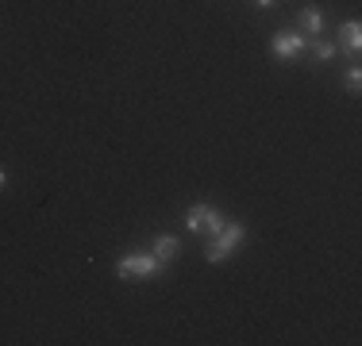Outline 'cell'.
Wrapping results in <instances>:
<instances>
[{"label": "cell", "mask_w": 362, "mask_h": 346, "mask_svg": "<svg viewBox=\"0 0 362 346\" xmlns=\"http://www.w3.org/2000/svg\"><path fill=\"white\" fill-rule=\"evenodd\" d=\"M339 31H343V47H347L351 54H358V47H362V28H358V20H347Z\"/></svg>", "instance_id": "cell-7"}, {"label": "cell", "mask_w": 362, "mask_h": 346, "mask_svg": "<svg viewBox=\"0 0 362 346\" xmlns=\"http://www.w3.org/2000/svg\"><path fill=\"white\" fill-rule=\"evenodd\" d=\"M177 246H181V242H177L174 235H158V239H154V250H151V254L158 258L162 266H166V262H174V258H177Z\"/></svg>", "instance_id": "cell-6"}, {"label": "cell", "mask_w": 362, "mask_h": 346, "mask_svg": "<svg viewBox=\"0 0 362 346\" xmlns=\"http://www.w3.org/2000/svg\"><path fill=\"white\" fill-rule=\"evenodd\" d=\"M347 89H351V93H358V89H362V73H358V66L347 73Z\"/></svg>", "instance_id": "cell-9"}, {"label": "cell", "mask_w": 362, "mask_h": 346, "mask_svg": "<svg viewBox=\"0 0 362 346\" xmlns=\"http://www.w3.org/2000/svg\"><path fill=\"white\" fill-rule=\"evenodd\" d=\"M185 223H189L193 231H204V235H216V231L223 227V215H220L212 204H193V208L185 212Z\"/></svg>", "instance_id": "cell-3"}, {"label": "cell", "mask_w": 362, "mask_h": 346, "mask_svg": "<svg viewBox=\"0 0 362 346\" xmlns=\"http://www.w3.org/2000/svg\"><path fill=\"white\" fill-rule=\"evenodd\" d=\"M274 4V0H258V8H270Z\"/></svg>", "instance_id": "cell-11"}, {"label": "cell", "mask_w": 362, "mask_h": 346, "mask_svg": "<svg viewBox=\"0 0 362 346\" xmlns=\"http://www.w3.org/2000/svg\"><path fill=\"white\" fill-rule=\"evenodd\" d=\"M313 58H316V62H327V58H335V42L313 39Z\"/></svg>", "instance_id": "cell-8"}, {"label": "cell", "mask_w": 362, "mask_h": 346, "mask_svg": "<svg viewBox=\"0 0 362 346\" xmlns=\"http://www.w3.org/2000/svg\"><path fill=\"white\" fill-rule=\"evenodd\" d=\"M239 239H243V223H223L216 235H212V246H204V258L209 262H223L239 246Z\"/></svg>", "instance_id": "cell-1"}, {"label": "cell", "mask_w": 362, "mask_h": 346, "mask_svg": "<svg viewBox=\"0 0 362 346\" xmlns=\"http://www.w3.org/2000/svg\"><path fill=\"white\" fill-rule=\"evenodd\" d=\"M297 23H300V31H308V39H320V31H324V12L308 4V8H300Z\"/></svg>", "instance_id": "cell-5"}, {"label": "cell", "mask_w": 362, "mask_h": 346, "mask_svg": "<svg viewBox=\"0 0 362 346\" xmlns=\"http://www.w3.org/2000/svg\"><path fill=\"white\" fill-rule=\"evenodd\" d=\"M305 47H308L305 35H297V31H281V35H274V42H270V50L281 58V62H293Z\"/></svg>", "instance_id": "cell-4"}, {"label": "cell", "mask_w": 362, "mask_h": 346, "mask_svg": "<svg viewBox=\"0 0 362 346\" xmlns=\"http://www.w3.org/2000/svg\"><path fill=\"white\" fill-rule=\"evenodd\" d=\"M116 273L119 277H132V281H143V277H158L162 273V262L154 254H127L116 262Z\"/></svg>", "instance_id": "cell-2"}, {"label": "cell", "mask_w": 362, "mask_h": 346, "mask_svg": "<svg viewBox=\"0 0 362 346\" xmlns=\"http://www.w3.org/2000/svg\"><path fill=\"white\" fill-rule=\"evenodd\" d=\"M8 185V177H4V169H0V189H4Z\"/></svg>", "instance_id": "cell-10"}]
</instances>
